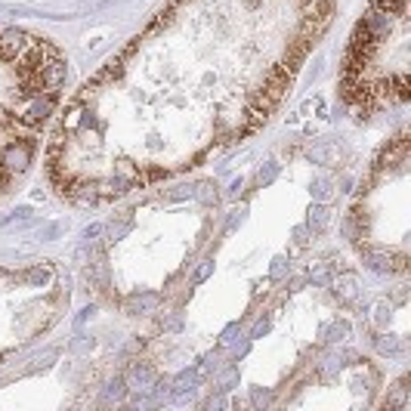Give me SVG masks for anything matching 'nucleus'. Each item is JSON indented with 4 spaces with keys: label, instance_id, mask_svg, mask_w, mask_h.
<instances>
[{
    "label": "nucleus",
    "instance_id": "nucleus-3",
    "mask_svg": "<svg viewBox=\"0 0 411 411\" xmlns=\"http://www.w3.org/2000/svg\"><path fill=\"white\" fill-rule=\"evenodd\" d=\"M344 99L359 108L408 99V0H374L344 62Z\"/></svg>",
    "mask_w": 411,
    "mask_h": 411
},
{
    "label": "nucleus",
    "instance_id": "nucleus-2",
    "mask_svg": "<svg viewBox=\"0 0 411 411\" xmlns=\"http://www.w3.org/2000/svg\"><path fill=\"white\" fill-rule=\"evenodd\" d=\"M65 59L46 37L0 31V195L34 164L41 130L56 112Z\"/></svg>",
    "mask_w": 411,
    "mask_h": 411
},
{
    "label": "nucleus",
    "instance_id": "nucleus-1",
    "mask_svg": "<svg viewBox=\"0 0 411 411\" xmlns=\"http://www.w3.org/2000/svg\"><path fill=\"white\" fill-rule=\"evenodd\" d=\"M334 0H176L62 108L50 176L77 201L195 167L269 121Z\"/></svg>",
    "mask_w": 411,
    "mask_h": 411
}]
</instances>
